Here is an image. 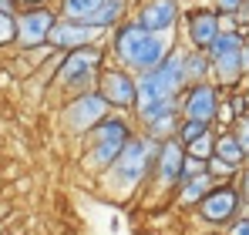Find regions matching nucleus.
<instances>
[{
	"label": "nucleus",
	"instance_id": "obj_1",
	"mask_svg": "<svg viewBox=\"0 0 249 235\" xmlns=\"http://www.w3.org/2000/svg\"><path fill=\"white\" fill-rule=\"evenodd\" d=\"M155 155H159V141L148 138L145 131H135L118 151V158L101 175H94L98 188L105 195H111L115 201H131L138 188H145V182L152 175V165H155Z\"/></svg>",
	"mask_w": 249,
	"mask_h": 235
},
{
	"label": "nucleus",
	"instance_id": "obj_2",
	"mask_svg": "<svg viewBox=\"0 0 249 235\" xmlns=\"http://www.w3.org/2000/svg\"><path fill=\"white\" fill-rule=\"evenodd\" d=\"M108 57L115 64L128 67L131 74H142V71H152L155 64H162L168 57V50L178 44V34H148L138 27V20L128 14L118 27L108 31Z\"/></svg>",
	"mask_w": 249,
	"mask_h": 235
},
{
	"label": "nucleus",
	"instance_id": "obj_3",
	"mask_svg": "<svg viewBox=\"0 0 249 235\" xmlns=\"http://www.w3.org/2000/svg\"><path fill=\"white\" fill-rule=\"evenodd\" d=\"M135 131H138V128H135L131 115H124V111L105 115L81 141H78V145H81L78 165H81L88 175H101V171L118 158V151L124 148V141H128Z\"/></svg>",
	"mask_w": 249,
	"mask_h": 235
},
{
	"label": "nucleus",
	"instance_id": "obj_4",
	"mask_svg": "<svg viewBox=\"0 0 249 235\" xmlns=\"http://www.w3.org/2000/svg\"><path fill=\"white\" fill-rule=\"evenodd\" d=\"M108 37V34H105ZM108 44L98 40V44H84L74 50H64L61 54V64L54 71V81L47 91H57L61 98H71V94H81V91H94L101 67L108 64Z\"/></svg>",
	"mask_w": 249,
	"mask_h": 235
},
{
	"label": "nucleus",
	"instance_id": "obj_5",
	"mask_svg": "<svg viewBox=\"0 0 249 235\" xmlns=\"http://www.w3.org/2000/svg\"><path fill=\"white\" fill-rule=\"evenodd\" d=\"M138 78V91H135V108L148 104V101H165V98H178L185 78H182V44H175L168 50V57L162 64H155L152 71L135 74ZM131 108V111H135Z\"/></svg>",
	"mask_w": 249,
	"mask_h": 235
},
{
	"label": "nucleus",
	"instance_id": "obj_6",
	"mask_svg": "<svg viewBox=\"0 0 249 235\" xmlns=\"http://www.w3.org/2000/svg\"><path fill=\"white\" fill-rule=\"evenodd\" d=\"M105 115H111V108L105 104V98L98 91H81V94H71V98L61 101L57 121H61V131L71 141H81Z\"/></svg>",
	"mask_w": 249,
	"mask_h": 235
},
{
	"label": "nucleus",
	"instance_id": "obj_7",
	"mask_svg": "<svg viewBox=\"0 0 249 235\" xmlns=\"http://www.w3.org/2000/svg\"><path fill=\"white\" fill-rule=\"evenodd\" d=\"M243 40H246V37H243L239 31L222 27L219 37L206 47V57H209V64H212V84H219L222 91H226V87L232 91V87L243 81V67H239Z\"/></svg>",
	"mask_w": 249,
	"mask_h": 235
},
{
	"label": "nucleus",
	"instance_id": "obj_8",
	"mask_svg": "<svg viewBox=\"0 0 249 235\" xmlns=\"http://www.w3.org/2000/svg\"><path fill=\"white\" fill-rule=\"evenodd\" d=\"M239 205H243V198H239V192H236L232 182H215L206 192V198L192 208V215H196V222H202L206 229H219V232H222V229L239 215Z\"/></svg>",
	"mask_w": 249,
	"mask_h": 235
},
{
	"label": "nucleus",
	"instance_id": "obj_9",
	"mask_svg": "<svg viewBox=\"0 0 249 235\" xmlns=\"http://www.w3.org/2000/svg\"><path fill=\"white\" fill-rule=\"evenodd\" d=\"M94 91L105 98V104H108L111 111H124V115H131V108H135V91H138V78H135L128 67L115 64V61H108V64L101 67V74H98Z\"/></svg>",
	"mask_w": 249,
	"mask_h": 235
},
{
	"label": "nucleus",
	"instance_id": "obj_10",
	"mask_svg": "<svg viewBox=\"0 0 249 235\" xmlns=\"http://www.w3.org/2000/svg\"><path fill=\"white\" fill-rule=\"evenodd\" d=\"M182 161H185V148H182L175 138L159 141V155H155L152 175H148V182H145V192H148V195L172 198L178 178H182Z\"/></svg>",
	"mask_w": 249,
	"mask_h": 235
},
{
	"label": "nucleus",
	"instance_id": "obj_11",
	"mask_svg": "<svg viewBox=\"0 0 249 235\" xmlns=\"http://www.w3.org/2000/svg\"><path fill=\"white\" fill-rule=\"evenodd\" d=\"M219 31H222V17L212 7H182V20H178V31H175L182 47L206 50L219 37Z\"/></svg>",
	"mask_w": 249,
	"mask_h": 235
},
{
	"label": "nucleus",
	"instance_id": "obj_12",
	"mask_svg": "<svg viewBox=\"0 0 249 235\" xmlns=\"http://www.w3.org/2000/svg\"><path fill=\"white\" fill-rule=\"evenodd\" d=\"M14 20H17V44H14V50H34V47L47 44V31L57 20V10H54V3L51 7H20L14 14Z\"/></svg>",
	"mask_w": 249,
	"mask_h": 235
},
{
	"label": "nucleus",
	"instance_id": "obj_13",
	"mask_svg": "<svg viewBox=\"0 0 249 235\" xmlns=\"http://www.w3.org/2000/svg\"><path fill=\"white\" fill-rule=\"evenodd\" d=\"M219 101H222V87L202 81V84H185L182 94H178V115L189 118V121H202L212 124L215 111H219Z\"/></svg>",
	"mask_w": 249,
	"mask_h": 235
},
{
	"label": "nucleus",
	"instance_id": "obj_14",
	"mask_svg": "<svg viewBox=\"0 0 249 235\" xmlns=\"http://www.w3.org/2000/svg\"><path fill=\"white\" fill-rule=\"evenodd\" d=\"M131 17L148 34H175L182 20V3L178 0H135Z\"/></svg>",
	"mask_w": 249,
	"mask_h": 235
},
{
	"label": "nucleus",
	"instance_id": "obj_15",
	"mask_svg": "<svg viewBox=\"0 0 249 235\" xmlns=\"http://www.w3.org/2000/svg\"><path fill=\"white\" fill-rule=\"evenodd\" d=\"M105 40V31L91 27V24H81V20H64L57 17L47 31V47L51 50H74V47H84V44H98Z\"/></svg>",
	"mask_w": 249,
	"mask_h": 235
},
{
	"label": "nucleus",
	"instance_id": "obj_16",
	"mask_svg": "<svg viewBox=\"0 0 249 235\" xmlns=\"http://www.w3.org/2000/svg\"><path fill=\"white\" fill-rule=\"evenodd\" d=\"M215 185V178L212 175H196V178H182L178 185H175V192H172V201L178 205V208H185V212H192L202 198H206V192Z\"/></svg>",
	"mask_w": 249,
	"mask_h": 235
},
{
	"label": "nucleus",
	"instance_id": "obj_17",
	"mask_svg": "<svg viewBox=\"0 0 249 235\" xmlns=\"http://www.w3.org/2000/svg\"><path fill=\"white\" fill-rule=\"evenodd\" d=\"M182 78H185V84H202V81H212V64H209L206 50L182 47Z\"/></svg>",
	"mask_w": 249,
	"mask_h": 235
},
{
	"label": "nucleus",
	"instance_id": "obj_18",
	"mask_svg": "<svg viewBox=\"0 0 249 235\" xmlns=\"http://www.w3.org/2000/svg\"><path fill=\"white\" fill-rule=\"evenodd\" d=\"M101 3H105V0H54V10H57V17H64V20L91 24L94 14L101 10Z\"/></svg>",
	"mask_w": 249,
	"mask_h": 235
},
{
	"label": "nucleus",
	"instance_id": "obj_19",
	"mask_svg": "<svg viewBox=\"0 0 249 235\" xmlns=\"http://www.w3.org/2000/svg\"><path fill=\"white\" fill-rule=\"evenodd\" d=\"M212 155H219L222 161H229L232 168H243V165H246V151H243L239 138L232 134V128L215 131V151H212Z\"/></svg>",
	"mask_w": 249,
	"mask_h": 235
},
{
	"label": "nucleus",
	"instance_id": "obj_20",
	"mask_svg": "<svg viewBox=\"0 0 249 235\" xmlns=\"http://www.w3.org/2000/svg\"><path fill=\"white\" fill-rule=\"evenodd\" d=\"M178 121H182V115H162V118H155V121H148V124H142L138 131H145L155 141H168V138H175Z\"/></svg>",
	"mask_w": 249,
	"mask_h": 235
},
{
	"label": "nucleus",
	"instance_id": "obj_21",
	"mask_svg": "<svg viewBox=\"0 0 249 235\" xmlns=\"http://www.w3.org/2000/svg\"><path fill=\"white\" fill-rule=\"evenodd\" d=\"M209 128H212V124H202V121H189V118H182V121H178V128H175V141H178L182 148H189L196 138H202V134H206Z\"/></svg>",
	"mask_w": 249,
	"mask_h": 235
},
{
	"label": "nucleus",
	"instance_id": "obj_22",
	"mask_svg": "<svg viewBox=\"0 0 249 235\" xmlns=\"http://www.w3.org/2000/svg\"><path fill=\"white\" fill-rule=\"evenodd\" d=\"M206 171L212 175V178H215V182H232L239 168H232L229 161H222L219 155H212V158H206Z\"/></svg>",
	"mask_w": 249,
	"mask_h": 235
},
{
	"label": "nucleus",
	"instance_id": "obj_23",
	"mask_svg": "<svg viewBox=\"0 0 249 235\" xmlns=\"http://www.w3.org/2000/svg\"><path fill=\"white\" fill-rule=\"evenodd\" d=\"M17 44V20L14 14H0V50H14Z\"/></svg>",
	"mask_w": 249,
	"mask_h": 235
},
{
	"label": "nucleus",
	"instance_id": "obj_24",
	"mask_svg": "<svg viewBox=\"0 0 249 235\" xmlns=\"http://www.w3.org/2000/svg\"><path fill=\"white\" fill-rule=\"evenodd\" d=\"M185 151H189L192 158H202V161H206V158H212V151H215V131L209 128L206 134H202V138H196Z\"/></svg>",
	"mask_w": 249,
	"mask_h": 235
},
{
	"label": "nucleus",
	"instance_id": "obj_25",
	"mask_svg": "<svg viewBox=\"0 0 249 235\" xmlns=\"http://www.w3.org/2000/svg\"><path fill=\"white\" fill-rule=\"evenodd\" d=\"M196 175H206V161L202 158H192L185 151V161H182V178H196ZM178 178V182H182Z\"/></svg>",
	"mask_w": 249,
	"mask_h": 235
},
{
	"label": "nucleus",
	"instance_id": "obj_26",
	"mask_svg": "<svg viewBox=\"0 0 249 235\" xmlns=\"http://www.w3.org/2000/svg\"><path fill=\"white\" fill-rule=\"evenodd\" d=\"M243 3H246V0H212L209 7H212L219 17H232V14H239V10H243Z\"/></svg>",
	"mask_w": 249,
	"mask_h": 235
},
{
	"label": "nucleus",
	"instance_id": "obj_27",
	"mask_svg": "<svg viewBox=\"0 0 249 235\" xmlns=\"http://www.w3.org/2000/svg\"><path fill=\"white\" fill-rule=\"evenodd\" d=\"M232 134L239 138V145H243V151H246V158H249V115L232 121Z\"/></svg>",
	"mask_w": 249,
	"mask_h": 235
},
{
	"label": "nucleus",
	"instance_id": "obj_28",
	"mask_svg": "<svg viewBox=\"0 0 249 235\" xmlns=\"http://www.w3.org/2000/svg\"><path fill=\"white\" fill-rule=\"evenodd\" d=\"M232 185H236V192H239V198H243V205H249V168L246 165L236 171V182H232Z\"/></svg>",
	"mask_w": 249,
	"mask_h": 235
},
{
	"label": "nucleus",
	"instance_id": "obj_29",
	"mask_svg": "<svg viewBox=\"0 0 249 235\" xmlns=\"http://www.w3.org/2000/svg\"><path fill=\"white\" fill-rule=\"evenodd\" d=\"M222 232H226V235H249V215H236Z\"/></svg>",
	"mask_w": 249,
	"mask_h": 235
},
{
	"label": "nucleus",
	"instance_id": "obj_30",
	"mask_svg": "<svg viewBox=\"0 0 249 235\" xmlns=\"http://www.w3.org/2000/svg\"><path fill=\"white\" fill-rule=\"evenodd\" d=\"M226 104L232 108V115H236V118H243V115H246V98H243V94H232V98H229Z\"/></svg>",
	"mask_w": 249,
	"mask_h": 235
},
{
	"label": "nucleus",
	"instance_id": "obj_31",
	"mask_svg": "<svg viewBox=\"0 0 249 235\" xmlns=\"http://www.w3.org/2000/svg\"><path fill=\"white\" fill-rule=\"evenodd\" d=\"M239 67H243V78H249V40H243V50H239Z\"/></svg>",
	"mask_w": 249,
	"mask_h": 235
},
{
	"label": "nucleus",
	"instance_id": "obj_32",
	"mask_svg": "<svg viewBox=\"0 0 249 235\" xmlns=\"http://www.w3.org/2000/svg\"><path fill=\"white\" fill-rule=\"evenodd\" d=\"M54 0H17V10L20 7H51Z\"/></svg>",
	"mask_w": 249,
	"mask_h": 235
},
{
	"label": "nucleus",
	"instance_id": "obj_33",
	"mask_svg": "<svg viewBox=\"0 0 249 235\" xmlns=\"http://www.w3.org/2000/svg\"><path fill=\"white\" fill-rule=\"evenodd\" d=\"M0 14H17V0H0Z\"/></svg>",
	"mask_w": 249,
	"mask_h": 235
},
{
	"label": "nucleus",
	"instance_id": "obj_34",
	"mask_svg": "<svg viewBox=\"0 0 249 235\" xmlns=\"http://www.w3.org/2000/svg\"><path fill=\"white\" fill-rule=\"evenodd\" d=\"M206 235H226V232H219V229H209V232Z\"/></svg>",
	"mask_w": 249,
	"mask_h": 235
},
{
	"label": "nucleus",
	"instance_id": "obj_35",
	"mask_svg": "<svg viewBox=\"0 0 249 235\" xmlns=\"http://www.w3.org/2000/svg\"><path fill=\"white\" fill-rule=\"evenodd\" d=\"M243 98H246V115H249V91H246V94H243Z\"/></svg>",
	"mask_w": 249,
	"mask_h": 235
},
{
	"label": "nucleus",
	"instance_id": "obj_36",
	"mask_svg": "<svg viewBox=\"0 0 249 235\" xmlns=\"http://www.w3.org/2000/svg\"><path fill=\"white\" fill-rule=\"evenodd\" d=\"M178 3H182V7H189V0H178Z\"/></svg>",
	"mask_w": 249,
	"mask_h": 235
},
{
	"label": "nucleus",
	"instance_id": "obj_37",
	"mask_svg": "<svg viewBox=\"0 0 249 235\" xmlns=\"http://www.w3.org/2000/svg\"><path fill=\"white\" fill-rule=\"evenodd\" d=\"M246 168H249V158H246Z\"/></svg>",
	"mask_w": 249,
	"mask_h": 235
},
{
	"label": "nucleus",
	"instance_id": "obj_38",
	"mask_svg": "<svg viewBox=\"0 0 249 235\" xmlns=\"http://www.w3.org/2000/svg\"><path fill=\"white\" fill-rule=\"evenodd\" d=\"M246 10H249V0H246Z\"/></svg>",
	"mask_w": 249,
	"mask_h": 235
},
{
	"label": "nucleus",
	"instance_id": "obj_39",
	"mask_svg": "<svg viewBox=\"0 0 249 235\" xmlns=\"http://www.w3.org/2000/svg\"><path fill=\"white\" fill-rule=\"evenodd\" d=\"M246 40H249V37H246Z\"/></svg>",
	"mask_w": 249,
	"mask_h": 235
}]
</instances>
